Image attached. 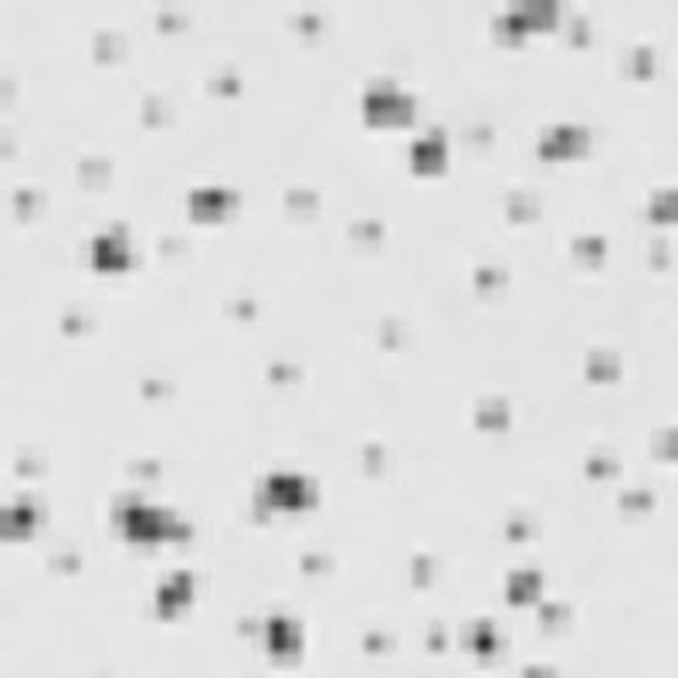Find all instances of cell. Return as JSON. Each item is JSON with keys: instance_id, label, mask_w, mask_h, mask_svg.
Masks as SVG:
<instances>
[{"instance_id": "cell-5", "label": "cell", "mask_w": 678, "mask_h": 678, "mask_svg": "<svg viewBox=\"0 0 678 678\" xmlns=\"http://www.w3.org/2000/svg\"><path fill=\"white\" fill-rule=\"evenodd\" d=\"M228 204H231V194H224V190H214V187L194 190V194H190V214L197 217V221H211V217L224 214Z\"/></svg>"}, {"instance_id": "cell-11", "label": "cell", "mask_w": 678, "mask_h": 678, "mask_svg": "<svg viewBox=\"0 0 678 678\" xmlns=\"http://www.w3.org/2000/svg\"><path fill=\"white\" fill-rule=\"evenodd\" d=\"M7 526H31V508H14V512H7Z\"/></svg>"}, {"instance_id": "cell-10", "label": "cell", "mask_w": 678, "mask_h": 678, "mask_svg": "<svg viewBox=\"0 0 678 678\" xmlns=\"http://www.w3.org/2000/svg\"><path fill=\"white\" fill-rule=\"evenodd\" d=\"M536 594V573H516L508 584V601H529Z\"/></svg>"}, {"instance_id": "cell-6", "label": "cell", "mask_w": 678, "mask_h": 678, "mask_svg": "<svg viewBox=\"0 0 678 678\" xmlns=\"http://www.w3.org/2000/svg\"><path fill=\"white\" fill-rule=\"evenodd\" d=\"M584 143H587V136L580 133V129L560 126V129H553L550 136L543 139L540 150H543V156H567V153H577Z\"/></svg>"}, {"instance_id": "cell-2", "label": "cell", "mask_w": 678, "mask_h": 678, "mask_svg": "<svg viewBox=\"0 0 678 678\" xmlns=\"http://www.w3.org/2000/svg\"><path fill=\"white\" fill-rule=\"evenodd\" d=\"M363 112L367 119L377 126H390V123H407L411 119V99L397 95L394 89H373L363 99Z\"/></svg>"}, {"instance_id": "cell-7", "label": "cell", "mask_w": 678, "mask_h": 678, "mask_svg": "<svg viewBox=\"0 0 678 678\" xmlns=\"http://www.w3.org/2000/svg\"><path fill=\"white\" fill-rule=\"evenodd\" d=\"M187 597H190V577H187V573H173L167 584L156 590V607H160L163 614H170V611H177L180 604H187Z\"/></svg>"}, {"instance_id": "cell-1", "label": "cell", "mask_w": 678, "mask_h": 678, "mask_svg": "<svg viewBox=\"0 0 678 678\" xmlns=\"http://www.w3.org/2000/svg\"><path fill=\"white\" fill-rule=\"evenodd\" d=\"M116 523L123 526V533L133 543H160L167 536H177V519L160 512V508L139 506V502H123L116 508Z\"/></svg>"}, {"instance_id": "cell-3", "label": "cell", "mask_w": 678, "mask_h": 678, "mask_svg": "<svg viewBox=\"0 0 678 678\" xmlns=\"http://www.w3.org/2000/svg\"><path fill=\"white\" fill-rule=\"evenodd\" d=\"M262 502L275 508H302L309 502V482L299 475H272L262 485Z\"/></svg>"}, {"instance_id": "cell-4", "label": "cell", "mask_w": 678, "mask_h": 678, "mask_svg": "<svg viewBox=\"0 0 678 678\" xmlns=\"http://www.w3.org/2000/svg\"><path fill=\"white\" fill-rule=\"evenodd\" d=\"M92 265L99 268V272H116V268H123L126 265V241L123 234H102V238H95L92 245Z\"/></svg>"}, {"instance_id": "cell-8", "label": "cell", "mask_w": 678, "mask_h": 678, "mask_svg": "<svg viewBox=\"0 0 678 678\" xmlns=\"http://www.w3.org/2000/svg\"><path fill=\"white\" fill-rule=\"evenodd\" d=\"M445 163V150H441V139H421L414 146V167L417 170H438Z\"/></svg>"}, {"instance_id": "cell-9", "label": "cell", "mask_w": 678, "mask_h": 678, "mask_svg": "<svg viewBox=\"0 0 678 678\" xmlns=\"http://www.w3.org/2000/svg\"><path fill=\"white\" fill-rule=\"evenodd\" d=\"M268 634H272V638H268V645H272V651H278V655H282V651H292V648H295V631H292V624H289V621H282V617L272 621Z\"/></svg>"}]
</instances>
